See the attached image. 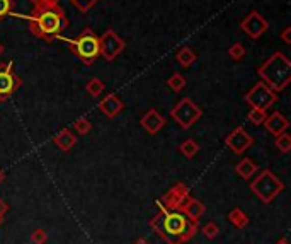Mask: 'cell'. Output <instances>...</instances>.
Masks as SVG:
<instances>
[{
  "label": "cell",
  "instance_id": "1",
  "mask_svg": "<svg viewBox=\"0 0 291 244\" xmlns=\"http://www.w3.org/2000/svg\"><path fill=\"white\" fill-rule=\"evenodd\" d=\"M22 17L28 21L29 31L46 43L58 41L68 29V17L60 6V0H39L33 11Z\"/></svg>",
  "mask_w": 291,
  "mask_h": 244
},
{
  "label": "cell",
  "instance_id": "2",
  "mask_svg": "<svg viewBox=\"0 0 291 244\" xmlns=\"http://www.w3.org/2000/svg\"><path fill=\"white\" fill-rule=\"evenodd\" d=\"M153 227L168 244H182L196 232V222L179 210H165L153 220Z\"/></svg>",
  "mask_w": 291,
  "mask_h": 244
},
{
  "label": "cell",
  "instance_id": "3",
  "mask_svg": "<svg viewBox=\"0 0 291 244\" xmlns=\"http://www.w3.org/2000/svg\"><path fill=\"white\" fill-rule=\"evenodd\" d=\"M257 75L274 93H281L291 82V60L283 52H276L257 69Z\"/></svg>",
  "mask_w": 291,
  "mask_h": 244
},
{
  "label": "cell",
  "instance_id": "4",
  "mask_svg": "<svg viewBox=\"0 0 291 244\" xmlns=\"http://www.w3.org/2000/svg\"><path fill=\"white\" fill-rule=\"evenodd\" d=\"M68 43L71 53L77 55L85 65H92L101 57V45L97 34L90 28H85L79 36L74 39H65Z\"/></svg>",
  "mask_w": 291,
  "mask_h": 244
},
{
  "label": "cell",
  "instance_id": "5",
  "mask_svg": "<svg viewBox=\"0 0 291 244\" xmlns=\"http://www.w3.org/2000/svg\"><path fill=\"white\" fill-rule=\"evenodd\" d=\"M283 188H284V185L281 183V180H278V178L268 169L260 172V174L250 183V190H252L264 203L273 202L274 198L283 191Z\"/></svg>",
  "mask_w": 291,
  "mask_h": 244
},
{
  "label": "cell",
  "instance_id": "6",
  "mask_svg": "<svg viewBox=\"0 0 291 244\" xmlns=\"http://www.w3.org/2000/svg\"><path fill=\"white\" fill-rule=\"evenodd\" d=\"M171 115L181 128L187 130V128H191L199 118H201L203 111L196 103H192L189 98H182L176 106H174Z\"/></svg>",
  "mask_w": 291,
  "mask_h": 244
},
{
  "label": "cell",
  "instance_id": "7",
  "mask_svg": "<svg viewBox=\"0 0 291 244\" xmlns=\"http://www.w3.org/2000/svg\"><path fill=\"white\" fill-rule=\"evenodd\" d=\"M276 101H278V93H274L262 80L255 84L254 87L245 94V103H247L250 108H257L264 111H268Z\"/></svg>",
  "mask_w": 291,
  "mask_h": 244
},
{
  "label": "cell",
  "instance_id": "8",
  "mask_svg": "<svg viewBox=\"0 0 291 244\" xmlns=\"http://www.w3.org/2000/svg\"><path fill=\"white\" fill-rule=\"evenodd\" d=\"M99 45H101V57H104L107 62H112L114 58H117V55L126 48L125 39L114 29H107L99 38Z\"/></svg>",
  "mask_w": 291,
  "mask_h": 244
},
{
  "label": "cell",
  "instance_id": "9",
  "mask_svg": "<svg viewBox=\"0 0 291 244\" xmlns=\"http://www.w3.org/2000/svg\"><path fill=\"white\" fill-rule=\"evenodd\" d=\"M22 84L17 75L14 72V63H0V101H5L10 94H14Z\"/></svg>",
  "mask_w": 291,
  "mask_h": 244
},
{
  "label": "cell",
  "instance_id": "10",
  "mask_svg": "<svg viewBox=\"0 0 291 244\" xmlns=\"http://www.w3.org/2000/svg\"><path fill=\"white\" fill-rule=\"evenodd\" d=\"M240 29H242L250 39H259L269 29V23L265 21L260 12L250 11V14H247V16L240 21Z\"/></svg>",
  "mask_w": 291,
  "mask_h": 244
},
{
  "label": "cell",
  "instance_id": "11",
  "mask_svg": "<svg viewBox=\"0 0 291 244\" xmlns=\"http://www.w3.org/2000/svg\"><path fill=\"white\" fill-rule=\"evenodd\" d=\"M225 144H227V147L233 152V154H244V152L254 144V139L242 128V126H237V128L227 137Z\"/></svg>",
  "mask_w": 291,
  "mask_h": 244
},
{
  "label": "cell",
  "instance_id": "12",
  "mask_svg": "<svg viewBox=\"0 0 291 244\" xmlns=\"http://www.w3.org/2000/svg\"><path fill=\"white\" fill-rule=\"evenodd\" d=\"M187 200H189L187 188L184 186L182 183H179V185L174 186L171 191H167L165 195H163L162 203L168 208V210H177V208H181Z\"/></svg>",
  "mask_w": 291,
  "mask_h": 244
},
{
  "label": "cell",
  "instance_id": "13",
  "mask_svg": "<svg viewBox=\"0 0 291 244\" xmlns=\"http://www.w3.org/2000/svg\"><path fill=\"white\" fill-rule=\"evenodd\" d=\"M163 125H165V118L155 109H148L141 118V126L152 135H155L157 131H160L163 128Z\"/></svg>",
  "mask_w": 291,
  "mask_h": 244
},
{
  "label": "cell",
  "instance_id": "14",
  "mask_svg": "<svg viewBox=\"0 0 291 244\" xmlns=\"http://www.w3.org/2000/svg\"><path fill=\"white\" fill-rule=\"evenodd\" d=\"M123 108H125V104H123V101L117 98L116 94H107L99 103V109L107 116V118H114V116L121 113Z\"/></svg>",
  "mask_w": 291,
  "mask_h": 244
},
{
  "label": "cell",
  "instance_id": "15",
  "mask_svg": "<svg viewBox=\"0 0 291 244\" xmlns=\"http://www.w3.org/2000/svg\"><path fill=\"white\" fill-rule=\"evenodd\" d=\"M264 125H265V128H268L269 134H273L274 137H278L281 135L283 131L288 130V120L284 118L283 115L279 113V111H274V113H271L268 118L264 120Z\"/></svg>",
  "mask_w": 291,
  "mask_h": 244
},
{
  "label": "cell",
  "instance_id": "16",
  "mask_svg": "<svg viewBox=\"0 0 291 244\" xmlns=\"http://www.w3.org/2000/svg\"><path fill=\"white\" fill-rule=\"evenodd\" d=\"M55 142V145L58 147L60 150H63V152H70L71 149H74V145L77 144V137L71 134V131L68 128H63L60 131L58 135L53 139Z\"/></svg>",
  "mask_w": 291,
  "mask_h": 244
},
{
  "label": "cell",
  "instance_id": "17",
  "mask_svg": "<svg viewBox=\"0 0 291 244\" xmlns=\"http://www.w3.org/2000/svg\"><path fill=\"white\" fill-rule=\"evenodd\" d=\"M235 171H237V174L242 178V180H250L255 172H257V164L250 159V157H245L238 162V166L235 167Z\"/></svg>",
  "mask_w": 291,
  "mask_h": 244
},
{
  "label": "cell",
  "instance_id": "18",
  "mask_svg": "<svg viewBox=\"0 0 291 244\" xmlns=\"http://www.w3.org/2000/svg\"><path fill=\"white\" fill-rule=\"evenodd\" d=\"M176 60H177L179 65H182V67H191V65L198 60V55L194 53L189 47H182L176 53Z\"/></svg>",
  "mask_w": 291,
  "mask_h": 244
},
{
  "label": "cell",
  "instance_id": "19",
  "mask_svg": "<svg viewBox=\"0 0 291 244\" xmlns=\"http://www.w3.org/2000/svg\"><path fill=\"white\" fill-rule=\"evenodd\" d=\"M182 207H184V213H186L191 220H196V218L201 217L203 212H204V207L201 205V203L196 202V200H191V198H189Z\"/></svg>",
  "mask_w": 291,
  "mask_h": 244
},
{
  "label": "cell",
  "instance_id": "20",
  "mask_svg": "<svg viewBox=\"0 0 291 244\" xmlns=\"http://www.w3.org/2000/svg\"><path fill=\"white\" fill-rule=\"evenodd\" d=\"M104 89H106L104 82H102L101 79H97V77L90 79L89 82H87V85H85V91L92 96V98H99V96L104 93Z\"/></svg>",
  "mask_w": 291,
  "mask_h": 244
},
{
  "label": "cell",
  "instance_id": "21",
  "mask_svg": "<svg viewBox=\"0 0 291 244\" xmlns=\"http://www.w3.org/2000/svg\"><path fill=\"white\" fill-rule=\"evenodd\" d=\"M228 220L232 222L235 227H238V229H242V227H245L249 224L247 215H245V213L240 210V208H235V210H232V212L228 213Z\"/></svg>",
  "mask_w": 291,
  "mask_h": 244
},
{
  "label": "cell",
  "instance_id": "22",
  "mask_svg": "<svg viewBox=\"0 0 291 244\" xmlns=\"http://www.w3.org/2000/svg\"><path fill=\"white\" fill-rule=\"evenodd\" d=\"M274 145H276V149H278L279 152H283V154H288V152L291 150V137L286 134V131H283L281 135L276 137Z\"/></svg>",
  "mask_w": 291,
  "mask_h": 244
},
{
  "label": "cell",
  "instance_id": "23",
  "mask_svg": "<svg viewBox=\"0 0 291 244\" xmlns=\"http://www.w3.org/2000/svg\"><path fill=\"white\" fill-rule=\"evenodd\" d=\"M167 85L171 87L172 91H176V93H179V91H182L184 87H186V77H184L182 74H172L171 77H168L167 80Z\"/></svg>",
  "mask_w": 291,
  "mask_h": 244
},
{
  "label": "cell",
  "instance_id": "24",
  "mask_svg": "<svg viewBox=\"0 0 291 244\" xmlns=\"http://www.w3.org/2000/svg\"><path fill=\"white\" fill-rule=\"evenodd\" d=\"M179 150L182 152V156H186L187 159H192L194 156L198 154V150H199V145L196 144L194 140H186V142H182L181 147H179Z\"/></svg>",
  "mask_w": 291,
  "mask_h": 244
},
{
  "label": "cell",
  "instance_id": "25",
  "mask_svg": "<svg viewBox=\"0 0 291 244\" xmlns=\"http://www.w3.org/2000/svg\"><path fill=\"white\" fill-rule=\"evenodd\" d=\"M249 121L252 125L255 126H259V125H262L264 123V120L268 118V111H264V109H257V108H252L250 109V113H249Z\"/></svg>",
  "mask_w": 291,
  "mask_h": 244
},
{
  "label": "cell",
  "instance_id": "26",
  "mask_svg": "<svg viewBox=\"0 0 291 244\" xmlns=\"http://www.w3.org/2000/svg\"><path fill=\"white\" fill-rule=\"evenodd\" d=\"M228 57L233 60V62H240L245 57V48L242 43H235L228 48Z\"/></svg>",
  "mask_w": 291,
  "mask_h": 244
},
{
  "label": "cell",
  "instance_id": "27",
  "mask_svg": "<svg viewBox=\"0 0 291 244\" xmlns=\"http://www.w3.org/2000/svg\"><path fill=\"white\" fill-rule=\"evenodd\" d=\"M68 2L71 4L74 7H77L82 14H85L87 11H90L92 7L95 6L99 0H68Z\"/></svg>",
  "mask_w": 291,
  "mask_h": 244
},
{
  "label": "cell",
  "instance_id": "28",
  "mask_svg": "<svg viewBox=\"0 0 291 244\" xmlns=\"http://www.w3.org/2000/svg\"><path fill=\"white\" fill-rule=\"evenodd\" d=\"M14 0H0V21L9 16H12L14 11Z\"/></svg>",
  "mask_w": 291,
  "mask_h": 244
},
{
  "label": "cell",
  "instance_id": "29",
  "mask_svg": "<svg viewBox=\"0 0 291 244\" xmlns=\"http://www.w3.org/2000/svg\"><path fill=\"white\" fill-rule=\"evenodd\" d=\"M74 126H75V130L79 131L80 135H87L92 130V123L87 118H79L74 123Z\"/></svg>",
  "mask_w": 291,
  "mask_h": 244
},
{
  "label": "cell",
  "instance_id": "30",
  "mask_svg": "<svg viewBox=\"0 0 291 244\" xmlns=\"http://www.w3.org/2000/svg\"><path fill=\"white\" fill-rule=\"evenodd\" d=\"M46 239H48V236H46V232L43 231V229H38V231H34L33 234H31V241H33L34 244H44Z\"/></svg>",
  "mask_w": 291,
  "mask_h": 244
},
{
  "label": "cell",
  "instance_id": "31",
  "mask_svg": "<svg viewBox=\"0 0 291 244\" xmlns=\"http://www.w3.org/2000/svg\"><path fill=\"white\" fill-rule=\"evenodd\" d=\"M203 232H204V236L209 237V239L216 237V234H218V226H216V224H213V222H209V224H206V226H204Z\"/></svg>",
  "mask_w": 291,
  "mask_h": 244
},
{
  "label": "cell",
  "instance_id": "32",
  "mask_svg": "<svg viewBox=\"0 0 291 244\" xmlns=\"http://www.w3.org/2000/svg\"><path fill=\"white\" fill-rule=\"evenodd\" d=\"M281 39H283L284 45H291V26H286L281 33Z\"/></svg>",
  "mask_w": 291,
  "mask_h": 244
},
{
  "label": "cell",
  "instance_id": "33",
  "mask_svg": "<svg viewBox=\"0 0 291 244\" xmlns=\"http://www.w3.org/2000/svg\"><path fill=\"white\" fill-rule=\"evenodd\" d=\"M9 210V207H7V203H5L4 200H0V218H2L5 213H7Z\"/></svg>",
  "mask_w": 291,
  "mask_h": 244
},
{
  "label": "cell",
  "instance_id": "34",
  "mask_svg": "<svg viewBox=\"0 0 291 244\" xmlns=\"http://www.w3.org/2000/svg\"><path fill=\"white\" fill-rule=\"evenodd\" d=\"M4 180H5V174H4V171L0 169V185H2V183H4Z\"/></svg>",
  "mask_w": 291,
  "mask_h": 244
},
{
  "label": "cell",
  "instance_id": "35",
  "mask_svg": "<svg viewBox=\"0 0 291 244\" xmlns=\"http://www.w3.org/2000/svg\"><path fill=\"white\" fill-rule=\"evenodd\" d=\"M4 52H5V48H4V45L0 43V57H2V55H4Z\"/></svg>",
  "mask_w": 291,
  "mask_h": 244
},
{
  "label": "cell",
  "instance_id": "36",
  "mask_svg": "<svg viewBox=\"0 0 291 244\" xmlns=\"http://www.w3.org/2000/svg\"><path fill=\"white\" fill-rule=\"evenodd\" d=\"M276 244H289V242L286 241V239H281V241H279V242H276Z\"/></svg>",
  "mask_w": 291,
  "mask_h": 244
},
{
  "label": "cell",
  "instance_id": "37",
  "mask_svg": "<svg viewBox=\"0 0 291 244\" xmlns=\"http://www.w3.org/2000/svg\"><path fill=\"white\" fill-rule=\"evenodd\" d=\"M136 244H147V241H143V239H140V241H136Z\"/></svg>",
  "mask_w": 291,
  "mask_h": 244
},
{
  "label": "cell",
  "instance_id": "38",
  "mask_svg": "<svg viewBox=\"0 0 291 244\" xmlns=\"http://www.w3.org/2000/svg\"><path fill=\"white\" fill-rule=\"evenodd\" d=\"M29 2H31V4H33V6H34V4H38L39 0H29Z\"/></svg>",
  "mask_w": 291,
  "mask_h": 244
}]
</instances>
